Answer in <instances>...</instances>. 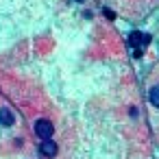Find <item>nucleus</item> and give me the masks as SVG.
Returning a JSON list of instances; mask_svg holds the SVG:
<instances>
[{
	"label": "nucleus",
	"mask_w": 159,
	"mask_h": 159,
	"mask_svg": "<svg viewBox=\"0 0 159 159\" xmlns=\"http://www.w3.org/2000/svg\"><path fill=\"white\" fill-rule=\"evenodd\" d=\"M55 133V126L48 122V120H37L35 122V135L42 137V139H50Z\"/></svg>",
	"instance_id": "1"
},
{
	"label": "nucleus",
	"mask_w": 159,
	"mask_h": 159,
	"mask_svg": "<svg viewBox=\"0 0 159 159\" xmlns=\"http://www.w3.org/2000/svg\"><path fill=\"white\" fill-rule=\"evenodd\" d=\"M39 150H42L44 157H55V155H57V144H55L52 139H44L42 146H39Z\"/></svg>",
	"instance_id": "2"
},
{
	"label": "nucleus",
	"mask_w": 159,
	"mask_h": 159,
	"mask_svg": "<svg viewBox=\"0 0 159 159\" xmlns=\"http://www.w3.org/2000/svg\"><path fill=\"white\" fill-rule=\"evenodd\" d=\"M148 42H150V35L148 33H139V31L131 33V44L133 46H146Z\"/></svg>",
	"instance_id": "3"
},
{
	"label": "nucleus",
	"mask_w": 159,
	"mask_h": 159,
	"mask_svg": "<svg viewBox=\"0 0 159 159\" xmlns=\"http://www.w3.org/2000/svg\"><path fill=\"white\" fill-rule=\"evenodd\" d=\"M0 124H5V126H11V124H13V113H11L7 107L0 109Z\"/></svg>",
	"instance_id": "4"
},
{
	"label": "nucleus",
	"mask_w": 159,
	"mask_h": 159,
	"mask_svg": "<svg viewBox=\"0 0 159 159\" xmlns=\"http://www.w3.org/2000/svg\"><path fill=\"white\" fill-rule=\"evenodd\" d=\"M148 98H150V105H152V107H159V85H155V87L150 89Z\"/></svg>",
	"instance_id": "5"
},
{
	"label": "nucleus",
	"mask_w": 159,
	"mask_h": 159,
	"mask_svg": "<svg viewBox=\"0 0 159 159\" xmlns=\"http://www.w3.org/2000/svg\"><path fill=\"white\" fill-rule=\"evenodd\" d=\"M76 2H85V0H76Z\"/></svg>",
	"instance_id": "6"
}]
</instances>
